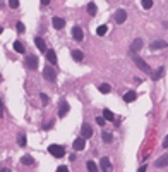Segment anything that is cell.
Returning a JSON list of instances; mask_svg holds the SVG:
<instances>
[{
    "label": "cell",
    "instance_id": "obj_29",
    "mask_svg": "<svg viewBox=\"0 0 168 172\" xmlns=\"http://www.w3.org/2000/svg\"><path fill=\"white\" fill-rule=\"evenodd\" d=\"M9 5H11L12 9H17V7H19V0H9Z\"/></svg>",
    "mask_w": 168,
    "mask_h": 172
},
{
    "label": "cell",
    "instance_id": "obj_26",
    "mask_svg": "<svg viewBox=\"0 0 168 172\" xmlns=\"http://www.w3.org/2000/svg\"><path fill=\"white\" fill-rule=\"evenodd\" d=\"M101 140L105 141V143H111V141H113V136H111L110 133H101Z\"/></svg>",
    "mask_w": 168,
    "mask_h": 172
},
{
    "label": "cell",
    "instance_id": "obj_14",
    "mask_svg": "<svg viewBox=\"0 0 168 172\" xmlns=\"http://www.w3.org/2000/svg\"><path fill=\"white\" fill-rule=\"evenodd\" d=\"M69 103L67 102H62L60 103V108H58V117H65L67 115V112H69Z\"/></svg>",
    "mask_w": 168,
    "mask_h": 172
},
{
    "label": "cell",
    "instance_id": "obj_1",
    "mask_svg": "<svg viewBox=\"0 0 168 172\" xmlns=\"http://www.w3.org/2000/svg\"><path fill=\"white\" fill-rule=\"evenodd\" d=\"M48 153L53 157H57V158H62L63 155H65V150H63V146L60 145H50L48 146Z\"/></svg>",
    "mask_w": 168,
    "mask_h": 172
},
{
    "label": "cell",
    "instance_id": "obj_22",
    "mask_svg": "<svg viewBox=\"0 0 168 172\" xmlns=\"http://www.w3.org/2000/svg\"><path fill=\"white\" fill-rule=\"evenodd\" d=\"M21 162L24 164V165H33V164H34V158H33L31 155H24L21 158Z\"/></svg>",
    "mask_w": 168,
    "mask_h": 172
},
{
    "label": "cell",
    "instance_id": "obj_12",
    "mask_svg": "<svg viewBox=\"0 0 168 172\" xmlns=\"http://www.w3.org/2000/svg\"><path fill=\"white\" fill-rule=\"evenodd\" d=\"M34 45L38 47V50L47 52V43H45V40H43L41 36H34Z\"/></svg>",
    "mask_w": 168,
    "mask_h": 172
},
{
    "label": "cell",
    "instance_id": "obj_28",
    "mask_svg": "<svg viewBox=\"0 0 168 172\" xmlns=\"http://www.w3.org/2000/svg\"><path fill=\"white\" fill-rule=\"evenodd\" d=\"M142 7H144V9H151L153 7V0H142Z\"/></svg>",
    "mask_w": 168,
    "mask_h": 172
},
{
    "label": "cell",
    "instance_id": "obj_35",
    "mask_svg": "<svg viewBox=\"0 0 168 172\" xmlns=\"http://www.w3.org/2000/svg\"><path fill=\"white\" fill-rule=\"evenodd\" d=\"M52 126H53V121H52V122H47L45 126H43V129H50Z\"/></svg>",
    "mask_w": 168,
    "mask_h": 172
},
{
    "label": "cell",
    "instance_id": "obj_18",
    "mask_svg": "<svg viewBox=\"0 0 168 172\" xmlns=\"http://www.w3.org/2000/svg\"><path fill=\"white\" fill-rule=\"evenodd\" d=\"M101 117L105 119V121H113V119H115V115H113V112H111L110 108H105V110H103V115H101Z\"/></svg>",
    "mask_w": 168,
    "mask_h": 172
},
{
    "label": "cell",
    "instance_id": "obj_25",
    "mask_svg": "<svg viewBox=\"0 0 168 172\" xmlns=\"http://www.w3.org/2000/svg\"><path fill=\"white\" fill-rule=\"evenodd\" d=\"M110 84H108V83H101L100 84V91L103 93V95H106V93H110Z\"/></svg>",
    "mask_w": 168,
    "mask_h": 172
},
{
    "label": "cell",
    "instance_id": "obj_38",
    "mask_svg": "<svg viewBox=\"0 0 168 172\" xmlns=\"http://www.w3.org/2000/svg\"><path fill=\"white\" fill-rule=\"evenodd\" d=\"M146 169H147L146 165H141V167H139V170H137V172H146Z\"/></svg>",
    "mask_w": 168,
    "mask_h": 172
},
{
    "label": "cell",
    "instance_id": "obj_37",
    "mask_svg": "<svg viewBox=\"0 0 168 172\" xmlns=\"http://www.w3.org/2000/svg\"><path fill=\"white\" fill-rule=\"evenodd\" d=\"M40 2H41V5H48V4H50L52 0H40Z\"/></svg>",
    "mask_w": 168,
    "mask_h": 172
},
{
    "label": "cell",
    "instance_id": "obj_33",
    "mask_svg": "<svg viewBox=\"0 0 168 172\" xmlns=\"http://www.w3.org/2000/svg\"><path fill=\"white\" fill-rule=\"evenodd\" d=\"M57 172H69V169L65 165H58L57 167Z\"/></svg>",
    "mask_w": 168,
    "mask_h": 172
},
{
    "label": "cell",
    "instance_id": "obj_3",
    "mask_svg": "<svg viewBox=\"0 0 168 172\" xmlns=\"http://www.w3.org/2000/svg\"><path fill=\"white\" fill-rule=\"evenodd\" d=\"M43 76H45V79L53 83V81L57 79V74H55V69H53L52 65H47L45 69H43Z\"/></svg>",
    "mask_w": 168,
    "mask_h": 172
},
{
    "label": "cell",
    "instance_id": "obj_27",
    "mask_svg": "<svg viewBox=\"0 0 168 172\" xmlns=\"http://www.w3.org/2000/svg\"><path fill=\"white\" fill-rule=\"evenodd\" d=\"M17 143L21 146H26V136L24 134H19V138H17Z\"/></svg>",
    "mask_w": 168,
    "mask_h": 172
},
{
    "label": "cell",
    "instance_id": "obj_20",
    "mask_svg": "<svg viewBox=\"0 0 168 172\" xmlns=\"http://www.w3.org/2000/svg\"><path fill=\"white\" fill-rule=\"evenodd\" d=\"M86 167H88V172H100V169H98V165H96L93 160H88V164H86Z\"/></svg>",
    "mask_w": 168,
    "mask_h": 172
},
{
    "label": "cell",
    "instance_id": "obj_10",
    "mask_svg": "<svg viewBox=\"0 0 168 172\" xmlns=\"http://www.w3.org/2000/svg\"><path fill=\"white\" fill-rule=\"evenodd\" d=\"M166 40H154V41L149 45V48L151 50H158V48H166Z\"/></svg>",
    "mask_w": 168,
    "mask_h": 172
},
{
    "label": "cell",
    "instance_id": "obj_24",
    "mask_svg": "<svg viewBox=\"0 0 168 172\" xmlns=\"http://www.w3.org/2000/svg\"><path fill=\"white\" fill-rule=\"evenodd\" d=\"M106 31H108V26L106 24H101L98 29H96V33H98V36H105L106 35Z\"/></svg>",
    "mask_w": 168,
    "mask_h": 172
},
{
    "label": "cell",
    "instance_id": "obj_16",
    "mask_svg": "<svg viewBox=\"0 0 168 172\" xmlns=\"http://www.w3.org/2000/svg\"><path fill=\"white\" fill-rule=\"evenodd\" d=\"M136 98H137V93L136 91H127L125 95H124V100H125L127 103H132Z\"/></svg>",
    "mask_w": 168,
    "mask_h": 172
},
{
    "label": "cell",
    "instance_id": "obj_13",
    "mask_svg": "<svg viewBox=\"0 0 168 172\" xmlns=\"http://www.w3.org/2000/svg\"><path fill=\"white\" fill-rule=\"evenodd\" d=\"M52 26L55 28V29H63L65 21H63L62 17H53V19H52Z\"/></svg>",
    "mask_w": 168,
    "mask_h": 172
},
{
    "label": "cell",
    "instance_id": "obj_36",
    "mask_svg": "<svg viewBox=\"0 0 168 172\" xmlns=\"http://www.w3.org/2000/svg\"><path fill=\"white\" fill-rule=\"evenodd\" d=\"M163 146H165V150L168 148V136H165V141H163Z\"/></svg>",
    "mask_w": 168,
    "mask_h": 172
},
{
    "label": "cell",
    "instance_id": "obj_30",
    "mask_svg": "<svg viewBox=\"0 0 168 172\" xmlns=\"http://www.w3.org/2000/svg\"><path fill=\"white\" fill-rule=\"evenodd\" d=\"M16 28H17V31H19V33H24V29H26V28H24V24H22L21 21L16 24Z\"/></svg>",
    "mask_w": 168,
    "mask_h": 172
},
{
    "label": "cell",
    "instance_id": "obj_34",
    "mask_svg": "<svg viewBox=\"0 0 168 172\" xmlns=\"http://www.w3.org/2000/svg\"><path fill=\"white\" fill-rule=\"evenodd\" d=\"M40 97H41V102H43V103H48V97L45 95V93H41Z\"/></svg>",
    "mask_w": 168,
    "mask_h": 172
},
{
    "label": "cell",
    "instance_id": "obj_8",
    "mask_svg": "<svg viewBox=\"0 0 168 172\" xmlns=\"http://www.w3.org/2000/svg\"><path fill=\"white\" fill-rule=\"evenodd\" d=\"M100 164H101V170H103V172H111V170H113V167H111L110 158H108V157H103Z\"/></svg>",
    "mask_w": 168,
    "mask_h": 172
},
{
    "label": "cell",
    "instance_id": "obj_17",
    "mask_svg": "<svg viewBox=\"0 0 168 172\" xmlns=\"http://www.w3.org/2000/svg\"><path fill=\"white\" fill-rule=\"evenodd\" d=\"M86 9H88V14H89V16H96V12H98V7H96L95 2H89Z\"/></svg>",
    "mask_w": 168,
    "mask_h": 172
},
{
    "label": "cell",
    "instance_id": "obj_21",
    "mask_svg": "<svg viewBox=\"0 0 168 172\" xmlns=\"http://www.w3.org/2000/svg\"><path fill=\"white\" fill-rule=\"evenodd\" d=\"M14 50H16L17 54H24L26 52V48H24V45L21 41H14Z\"/></svg>",
    "mask_w": 168,
    "mask_h": 172
},
{
    "label": "cell",
    "instance_id": "obj_5",
    "mask_svg": "<svg viewBox=\"0 0 168 172\" xmlns=\"http://www.w3.org/2000/svg\"><path fill=\"white\" fill-rule=\"evenodd\" d=\"M81 138H84V140H89L91 136H93V127H91L88 122H84L82 124V127H81Z\"/></svg>",
    "mask_w": 168,
    "mask_h": 172
},
{
    "label": "cell",
    "instance_id": "obj_15",
    "mask_svg": "<svg viewBox=\"0 0 168 172\" xmlns=\"http://www.w3.org/2000/svg\"><path fill=\"white\" fill-rule=\"evenodd\" d=\"M45 54H47V59L50 64H57V54H55V50H47Z\"/></svg>",
    "mask_w": 168,
    "mask_h": 172
},
{
    "label": "cell",
    "instance_id": "obj_11",
    "mask_svg": "<svg viewBox=\"0 0 168 172\" xmlns=\"http://www.w3.org/2000/svg\"><path fill=\"white\" fill-rule=\"evenodd\" d=\"M127 19V12L124 11V9H118V11L115 12V21L118 22V24H124Z\"/></svg>",
    "mask_w": 168,
    "mask_h": 172
},
{
    "label": "cell",
    "instance_id": "obj_4",
    "mask_svg": "<svg viewBox=\"0 0 168 172\" xmlns=\"http://www.w3.org/2000/svg\"><path fill=\"white\" fill-rule=\"evenodd\" d=\"M26 65L29 67L31 71H36L38 65H40V62H38V57L36 55H27L26 57Z\"/></svg>",
    "mask_w": 168,
    "mask_h": 172
},
{
    "label": "cell",
    "instance_id": "obj_9",
    "mask_svg": "<svg viewBox=\"0 0 168 172\" xmlns=\"http://www.w3.org/2000/svg\"><path fill=\"white\" fill-rule=\"evenodd\" d=\"M141 48H142V40L141 38H136V40L132 41V45H131V54L136 55V52H139Z\"/></svg>",
    "mask_w": 168,
    "mask_h": 172
},
{
    "label": "cell",
    "instance_id": "obj_23",
    "mask_svg": "<svg viewBox=\"0 0 168 172\" xmlns=\"http://www.w3.org/2000/svg\"><path fill=\"white\" fill-rule=\"evenodd\" d=\"M166 160H168V158H166V153H165L163 157H160V158H158L154 165H156V167H166Z\"/></svg>",
    "mask_w": 168,
    "mask_h": 172
},
{
    "label": "cell",
    "instance_id": "obj_2",
    "mask_svg": "<svg viewBox=\"0 0 168 172\" xmlns=\"http://www.w3.org/2000/svg\"><path fill=\"white\" fill-rule=\"evenodd\" d=\"M132 57H134V62L137 64V67H139L142 72H146V74H151V69H149V65H147L146 62H144V60L139 57V55H132Z\"/></svg>",
    "mask_w": 168,
    "mask_h": 172
},
{
    "label": "cell",
    "instance_id": "obj_19",
    "mask_svg": "<svg viewBox=\"0 0 168 172\" xmlns=\"http://www.w3.org/2000/svg\"><path fill=\"white\" fill-rule=\"evenodd\" d=\"M72 59L76 60V62H81V60L84 59V54L81 50H72Z\"/></svg>",
    "mask_w": 168,
    "mask_h": 172
},
{
    "label": "cell",
    "instance_id": "obj_6",
    "mask_svg": "<svg viewBox=\"0 0 168 172\" xmlns=\"http://www.w3.org/2000/svg\"><path fill=\"white\" fill-rule=\"evenodd\" d=\"M72 36L76 41H82V38H84V33H82V28L81 26H74L72 28Z\"/></svg>",
    "mask_w": 168,
    "mask_h": 172
},
{
    "label": "cell",
    "instance_id": "obj_31",
    "mask_svg": "<svg viewBox=\"0 0 168 172\" xmlns=\"http://www.w3.org/2000/svg\"><path fill=\"white\" fill-rule=\"evenodd\" d=\"M161 74H163V67H160V69L154 72V79H160V78H161Z\"/></svg>",
    "mask_w": 168,
    "mask_h": 172
},
{
    "label": "cell",
    "instance_id": "obj_39",
    "mask_svg": "<svg viewBox=\"0 0 168 172\" xmlns=\"http://www.w3.org/2000/svg\"><path fill=\"white\" fill-rule=\"evenodd\" d=\"M0 172H11V169H2Z\"/></svg>",
    "mask_w": 168,
    "mask_h": 172
},
{
    "label": "cell",
    "instance_id": "obj_40",
    "mask_svg": "<svg viewBox=\"0 0 168 172\" xmlns=\"http://www.w3.org/2000/svg\"><path fill=\"white\" fill-rule=\"evenodd\" d=\"M2 31H4V29H2V28H0V35H2Z\"/></svg>",
    "mask_w": 168,
    "mask_h": 172
},
{
    "label": "cell",
    "instance_id": "obj_32",
    "mask_svg": "<svg viewBox=\"0 0 168 172\" xmlns=\"http://www.w3.org/2000/svg\"><path fill=\"white\" fill-rule=\"evenodd\" d=\"M105 122L106 121L103 117H96V124H98V126H105Z\"/></svg>",
    "mask_w": 168,
    "mask_h": 172
},
{
    "label": "cell",
    "instance_id": "obj_7",
    "mask_svg": "<svg viewBox=\"0 0 168 172\" xmlns=\"http://www.w3.org/2000/svg\"><path fill=\"white\" fill-rule=\"evenodd\" d=\"M72 146H74V150L76 151H82L84 148H86V140H84V138H76Z\"/></svg>",
    "mask_w": 168,
    "mask_h": 172
}]
</instances>
